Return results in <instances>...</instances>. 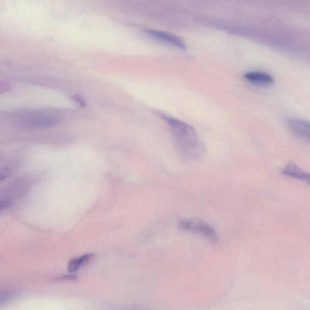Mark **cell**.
<instances>
[{"instance_id": "2", "label": "cell", "mask_w": 310, "mask_h": 310, "mask_svg": "<svg viewBox=\"0 0 310 310\" xmlns=\"http://www.w3.org/2000/svg\"><path fill=\"white\" fill-rule=\"evenodd\" d=\"M179 228L185 232L196 233L202 236L208 240L216 242L218 241V235L212 226L203 220L197 218L185 219L181 220Z\"/></svg>"}, {"instance_id": "1", "label": "cell", "mask_w": 310, "mask_h": 310, "mask_svg": "<svg viewBox=\"0 0 310 310\" xmlns=\"http://www.w3.org/2000/svg\"><path fill=\"white\" fill-rule=\"evenodd\" d=\"M161 117L170 127L182 157L187 160H194L204 155L205 146L192 126L167 115Z\"/></svg>"}, {"instance_id": "7", "label": "cell", "mask_w": 310, "mask_h": 310, "mask_svg": "<svg viewBox=\"0 0 310 310\" xmlns=\"http://www.w3.org/2000/svg\"><path fill=\"white\" fill-rule=\"evenodd\" d=\"M56 123L55 118L50 115L40 114L31 118L27 122V126L35 129H41L54 126Z\"/></svg>"}, {"instance_id": "11", "label": "cell", "mask_w": 310, "mask_h": 310, "mask_svg": "<svg viewBox=\"0 0 310 310\" xmlns=\"http://www.w3.org/2000/svg\"><path fill=\"white\" fill-rule=\"evenodd\" d=\"M73 100L76 102L79 105H81V107L86 106V103L82 99L79 97V96L75 95L74 97H73Z\"/></svg>"}, {"instance_id": "4", "label": "cell", "mask_w": 310, "mask_h": 310, "mask_svg": "<svg viewBox=\"0 0 310 310\" xmlns=\"http://www.w3.org/2000/svg\"><path fill=\"white\" fill-rule=\"evenodd\" d=\"M145 33L152 38L164 41V42L180 48V49H185L186 48L184 41L181 38L176 36V35L165 33V32L153 30H146Z\"/></svg>"}, {"instance_id": "8", "label": "cell", "mask_w": 310, "mask_h": 310, "mask_svg": "<svg viewBox=\"0 0 310 310\" xmlns=\"http://www.w3.org/2000/svg\"><path fill=\"white\" fill-rule=\"evenodd\" d=\"M95 255L93 253L84 254L80 257H76L69 261L68 266V270L70 273L76 272L84 265L88 264L93 258Z\"/></svg>"}, {"instance_id": "3", "label": "cell", "mask_w": 310, "mask_h": 310, "mask_svg": "<svg viewBox=\"0 0 310 310\" xmlns=\"http://www.w3.org/2000/svg\"><path fill=\"white\" fill-rule=\"evenodd\" d=\"M289 129L298 138L309 139V124L308 121L298 118H290L287 120Z\"/></svg>"}, {"instance_id": "6", "label": "cell", "mask_w": 310, "mask_h": 310, "mask_svg": "<svg viewBox=\"0 0 310 310\" xmlns=\"http://www.w3.org/2000/svg\"><path fill=\"white\" fill-rule=\"evenodd\" d=\"M282 174L291 178L309 183V175L303 171L295 163L289 162L283 168Z\"/></svg>"}, {"instance_id": "5", "label": "cell", "mask_w": 310, "mask_h": 310, "mask_svg": "<svg viewBox=\"0 0 310 310\" xmlns=\"http://www.w3.org/2000/svg\"><path fill=\"white\" fill-rule=\"evenodd\" d=\"M244 77L249 82L260 86H269L274 82L273 76L269 73L263 71L245 72Z\"/></svg>"}, {"instance_id": "10", "label": "cell", "mask_w": 310, "mask_h": 310, "mask_svg": "<svg viewBox=\"0 0 310 310\" xmlns=\"http://www.w3.org/2000/svg\"><path fill=\"white\" fill-rule=\"evenodd\" d=\"M11 205V201L3 200L0 201V212L6 210Z\"/></svg>"}, {"instance_id": "9", "label": "cell", "mask_w": 310, "mask_h": 310, "mask_svg": "<svg viewBox=\"0 0 310 310\" xmlns=\"http://www.w3.org/2000/svg\"><path fill=\"white\" fill-rule=\"evenodd\" d=\"M12 171L11 168L4 167L0 169V182L5 181L11 177Z\"/></svg>"}]
</instances>
